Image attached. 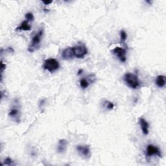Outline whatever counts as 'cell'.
Here are the masks:
<instances>
[{"label": "cell", "instance_id": "20", "mask_svg": "<svg viewBox=\"0 0 166 166\" xmlns=\"http://www.w3.org/2000/svg\"><path fill=\"white\" fill-rule=\"evenodd\" d=\"M42 2L43 3V4H44L45 5H49V4L53 2L52 1H43Z\"/></svg>", "mask_w": 166, "mask_h": 166}, {"label": "cell", "instance_id": "1", "mask_svg": "<svg viewBox=\"0 0 166 166\" xmlns=\"http://www.w3.org/2000/svg\"><path fill=\"white\" fill-rule=\"evenodd\" d=\"M123 79L127 86L132 89H137L140 86L139 78L135 74L131 73H126L123 77Z\"/></svg>", "mask_w": 166, "mask_h": 166}, {"label": "cell", "instance_id": "2", "mask_svg": "<svg viewBox=\"0 0 166 166\" xmlns=\"http://www.w3.org/2000/svg\"><path fill=\"white\" fill-rule=\"evenodd\" d=\"M43 34V29H40L38 30V32L34 35L33 38L32 40L30 42V43L28 47V51L29 52H34L35 50H37L39 49L40 46V43L42 40V38Z\"/></svg>", "mask_w": 166, "mask_h": 166}, {"label": "cell", "instance_id": "5", "mask_svg": "<svg viewBox=\"0 0 166 166\" xmlns=\"http://www.w3.org/2000/svg\"><path fill=\"white\" fill-rule=\"evenodd\" d=\"M76 149L82 158H89L91 156L90 148L88 145H78L76 147Z\"/></svg>", "mask_w": 166, "mask_h": 166}, {"label": "cell", "instance_id": "3", "mask_svg": "<svg viewBox=\"0 0 166 166\" xmlns=\"http://www.w3.org/2000/svg\"><path fill=\"white\" fill-rule=\"evenodd\" d=\"M43 68L50 73H53L59 69L60 64L59 61L55 59H48L44 61Z\"/></svg>", "mask_w": 166, "mask_h": 166}, {"label": "cell", "instance_id": "4", "mask_svg": "<svg viewBox=\"0 0 166 166\" xmlns=\"http://www.w3.org/2000/svg\"><path fill=\"white\" fill-rule=\"evenodd\" d=\"M74 56L77 59H82L88 54V49L85 44H78L73 47Z\"/></svg>", "mask_w": 166, "mask_h": 166}, {"label": "cell", "instance_id": "15", "mask_svg": "<svg viewBox=\"0 0 166 166\" xmlns=\"http://www.w3.org/2000/svg\"><path fill=\"white\" fill-rule=\"evenodd\" d=\"M120 35H121V40L122 42H125L126 38H127V34L125 32V30H121L120 32Z\"/></svg>", "mask_w": 166, "mask_h": 166}, {"label": "cell", "instance_id": "21", "mask_svg": "<svg viewBox=\"0 0 166 166\" xmlns=\"http://www.w3.org/2000/svg\"><path fill=\"white\" fill-rule=\"evenodd\" d=\"M45 103V100L44 99L41 100L40 102V104H39V107H42L43 105V103Z\"/></svg>", "mask_w": 166, "mask_h": 166}, {"label": "cell", "instance_id": "10", "mask_svg": "<svg viewBox=\"0 0 166 166\" xmlns=\"http://www.w3.org/2000/svg\"><path fill=\"white\" fill-rule=\"evenodd\" d=\"M139 122L143 134L144 135H147L148 134V127H149V125L147 123V121L143 117H140V118H139Z\"/></svg>", "mask_w": 166, "mask_h": 166}, {"label": "cell", "instance_id": "13", "mask_svg": "<svg viewBox=\"0 0 166 166\" xmlns=\"http://www.w3.org/2000/svg\"><path fill=\"white\" fill-rule=\"evenodd\" d=\"M155 82L159 88H163L165 85V77L164 75H158L156 78Z\"/></svg>", "mask_w": 166, "mask_h": 166}, {"label": "cell", "instance_id": "11", "mask_svg": "<svg viewBox=\"0 0 166 166\" xmlns=\"http://www.w3.org/2000/svg\"><path fill=\"white\" fill-rule=\"evenodd\" d=\"M68 145V142L66 139H61L59 140L57 145V151L59 153H63L66 150Z\"/></svg>", "mask_w": 166, "mask_h": 166}, {"label": "cell", "instance_id": "16", "mask_svg": "<svg viewBox=\"0 0 166 166\" xmlns=\"http://www.w3.org/2000/svg\"><path fill=\"white\" fill-rule=\"evenodd\" d=\"M25 16L26 20H27L28 21H32L34 20V16L33 14V13L31 12L27 13Z\"/></svg>", "mask_w": 166, "mask_h": 166}, {"label": "cell", "instance_id": "12", "mask_svg": "<svg viewBox=\"0 0 166 166\" xmlns=\"http://www.w3.org/2000/svg\"><path fill=\"white\" fill-rule=\"evenodd\" d=\"M29 21L27 20H24L22 23H21L18 27L16 29V30H30L31 29V26L29 24Z\"/></svg>", "mask_w": 166, "mask_h": 166}, {"label": "cell", "instance_id": "7", "mask_svg": "<svg viewBox=\"0 0 166 166\" xmlns=\"http://www.w3.org/2000/svg\"><path fill=\"white\" fill-rule=\"evenodd\" d=\"M153 155L158 156L160 158L161 157V153L158 147H157L152 144L148 145L146 148V156L151 157Z\"/></svg>", "mask_w": 166, "mask_h": 166}, {"label": "cell", "instance_id": "17", "mask_svg": "<svg viewBox=\"0 0 166 166\" xmlns=\"http://www.w3.org/2000/svg\"><path fill=\"white\" fill-rule=\"evenodd\" d=\"M104 104H105V107L108 109V110H112L113 107H114V104L110 101H105V103Z\"/></svg>", "mask_w": 166, "mask_h": 166}, {"label": "cell", "instance_id": "14", "mask_svg": "<svg viewBox=\"0 0 166 166\" xmlns=\"http://www.w3.org/2000/svg\"><path fill=\"white\" fill-rule=\"evenodd\" d=\"M89 81L85 78H82L80 81V86L82 89H86L89 86Z\"/></svg>", "mask_w": 166, "mask_h": 166}, {"label": "cell", "instance_id": "22", "mask_svg": "<svg viewBox=\"0 0 166 166\" xmlns=\"http://www.w3.org/2000/svg\"><path fill=\"white\" fill-rule=\"evenodd\" d=\"M82 72H83L82 69H79V70H78V72H77V75H81V74Z\"/></svg>", "mask_w": 166, "mask_h": 166}, {"label": "cell", "instance_id": "8", "mask_svg": "<svg viewBox=\"0 0 166 166\" xmlns=\"http://www.w3.org/2000/svg\"><path fill=\"white\" fill-rule=\"evenodd\" d=\"M61 56L64 60H68L72 59L74 56V53H73V47H69L65 48V49L62 52V54H61Z\"/></svg>", "mask_w": 166, "mask_h": 166}, {"label": "cell", "instance_id": "9", "mask_svg": "<svg viewBox=\"0 0 166 166\" xmlns=\"http://www.w3.org/2000/svg\"><path fill=\"white\" fill-rule=\"evenodd\" d=\"M8 116H9L11 118L14 120L17 123H19L20 120V110L16 107L12 108L11 109L10 112H8Z\"/></svg>", "mask_w": 166, "mask_h": 166}, {"label": "cell", "instance_id": "19", "mask_svg": "<svg viewBox=\"0 0 166 166\" xmlns=\"http://www.w3.org/2000/svg\"><path fill=\"white\" fill-rule=\"evenodd\" d=\"M5 67H6V65L5 64H3V61H2V62H1V73H2V75L3 71L5 70V69L6 68Z\"/></svg>", "mask_w": 166, "mask_h": 166}, {"label": "cell", "instance_id": "6", "mask_svg": "<svg viewBox=\"0 0 166 166\" xmlns=\"http://www.w3.org/2000/svg\"><path fill=\"white\" fill-rule=\"evenodd\" d=\"M112 53L115 55L117 59H118L121 62H125L126 57V49H123L121 47H116L114 49L112 50Z\"/></svg>", "mask_w": 166, "mask_h": 166}, {"label": "cell", "instance_id": "18", "mask_svg": "<svg viewBox=\"0 0 166 166\" xmlns=\"http://www.w3.org/2000/svg\"><path fill=\"white\" fill-rule=\"evenodd\" d=\"M3 165H14V162H13V161L12 160L11 158H7L5 161H4V163L3 164Z\"/></svg>", "mask_w": 166, "mask_h": 166}]
</instances>
